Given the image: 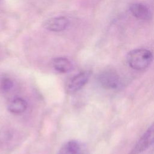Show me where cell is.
I'll return each mask as SVG.
<instances>
[{"instance_id":"6da1fadb","label":"cell","mask_w":154,"mask_h":154,"mask_svg":"<svg viewBox=\"0 0 154 154\" xmlns=\"http://www.w3.org/2000/svg\"><path fill=\"white\" fill-rule=\"evenodd\" d=\"M153 59V54L146 49H135L129 52L126 55V61L129 67L137 70L148 67Z\"/></svg>"},{"instance_id":"7a4b0ae2","label":"cell","mask_w":154,"mask_h":154,"mask_svg":"<svg viewBox=\"0 0 154 154\" xmlns=\"http://www.w3.org/2000/svg\"><path fill=\"white\" fill-rule=\"evenodd\" d=\"M154 144V122L146 131L128 154H140Z\"/></svg>"},{"instance_id":"3957f363","label":"cell","mask_w":154,"mask_h":154,"mask_svg":"<svg viewBox=\"0 0 154 154\" xmlns=\"http://www.w3.org/2000/svg\"><path fill=\"white\" fill-rule=\"evenodd\" d=\"M98 81L102 87L106 89H116L120 84L119 75L112 69H106L102 71L99 75Z\"/></svg>"},{"instance_id":"277c9868","label":"cell","mask_w":154,"mask_h":154,"mask_svg":"<svg viewBox=\"0 0 154 154\" xmlns=\"http://www.w3.org/2000/svg\"><path fill=\"white\" fill-rule=\"evenodd\" d=\"M90 76V72L88 71L81 72L73 76L66 84V91L68 93H73L79 90L88 82Z\"/></svg>"},{"instance_id":"5b68a950","label":"cell","mask_w":154,"mask_h":154,"mask_svg":"<svg viewBox=\"0 0 154 154\" xmlns=\"http://www.w3.org/2000/svg\"><path fill=\"white\" fill-rule=\"evenodd\" d=\"M57 154H88L85 144L76 140H71L64 143Z\"/></svg>"},{"instance_id":"8992f818","label":"cell","mask_w":154,"mask_h":154,"mask_svg":"<svg viewBox=\"0 0 154 154\" xmlns=\"http://www.w3.org/2000/svg\"><path fill=\"white\" fill-rule=\"evenodd\" d=\"M69 24V21L66 17L59 16L46 20L43 25L44 28L49 31L60 32L64 30Z\"/></svg>"},{"instance_id":"52a82bcc","label":"cell","mask_w":154,"mask_h":154,"mask_svg":"<svg viewBox=\"0 0 154 154\" xmlns=\"http://www.w3.org/2000/svg\"><path fill=\"white\" fill-rule=\"evenodd\" d=\"M132 14L137 19L149 20L152 18V13L147 6L144 4L137 2L132 4L129 7Z\"/></svg>"},{"instance_id":"ba28073f","label":"cell","mask_w":154,"mask_h":154,"mask_svg":"<svg viewBox=\"0 0 154 154\" xmlns=\"http://www.w3.org/2000/svg\"><path fill=\"white\" fill-rule=\"evenodd\" d=\"M52 66L54 69L60 73H67L73 69L72 63L66 58L57 57L53 60Z\"/></svg>"},{"instance_id":"9c48e42d","label":"cell","mask_w":154,"mask_h":154,"mask_svg":"<svg viewBox=\"0 0 154 154\" xmlns=\"http://www.w3.org/2000/svg\"><path fill=\"white\" fill-rule=\"evenodd\" d=\"M7 108L11 113L20 114L26 109L27 103L25 99L21 97H16L8 103Z\"/></svg>"},{"instance_id":"30bf717a","label":"cell","mask_w":154,"mask_h":154,"mask_svg":"<svg viewBox=\"0 0 154 154\" xmlns=\"http://www.w3.org/2000/svg\"><path fill=\"white\" fill-rule=\"evenodd\" d=\"M13 85V82L12 80L8 78H2L0 80V90L2 91H10Z\"/></svg>"}]
</instances>
